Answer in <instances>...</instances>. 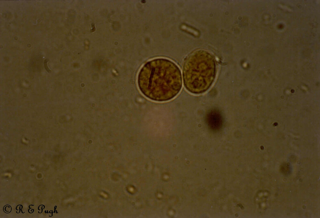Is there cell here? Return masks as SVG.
Instances as JSON below:
<instances>
[{
	"label": "cell",
	"instance_id": "1",
	"mask_svg": "<svg viewBox=\"0 0 320 218\" xmlns=\"http://www.w3.org/2000/svg\"><path fill=\"white\" fill-rule=\"evenodd\" d=\"M141 93L153 101L164 102L175 98L182 86L181 71L173 62L159 58L152 59L141 68L137 77Z\"/></svg>",
	"mask_w": 320,
	"mask_h": 218
},
{
	"label": "cell",
	"instance_id": "2",
	"mask_svg": "<svg viewBox=\"0 0 320 218\" xmlns=\"http://www.w3.org/2000/svg\"><path fill=\"white\" fill-rule=\"evenodd\" d=\"M215 59L209 53L203 50L190 54L184 63L182 75L184 85L189 92L199 94L211 87L215 78Z\"/></svg>",
	"mask_w": 320,
	"mask_h": 218
}]
</instances>
